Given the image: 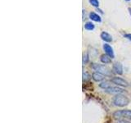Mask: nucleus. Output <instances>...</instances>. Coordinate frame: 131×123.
Segmentation results:
<instances>
[{
    "label": "nucleus",
    "mask_w": 131,
    "mask_h": 123,
    "mask_svg": "<svg viewBox=\"0 0 131 123\" xmlns=\"http://www.w3.org/2000/svg\"><path fill=\"white\" fill-rule=\"evenodd\" d=\"M101 38H102V40H104L105 42H111L112 41V37H111V35L108 34L107 32H102V34H101Z\"/></svg>",
    "instance_id": "nucleus-9"
},
{
    "label": "nucleus",
    "mask_w": 131,
    "mask_h": 123,
    "mask_svg": "<svg viewBox=\"0 0 131 123\" xmlns=\"http://www.w3.org/2000/svg\"><path fill=\"white\" fill-rule=\"evenodd\" d=\"M89 19H91L93 22H102V18L100 17V16H98L97 13L95 12H90L89 13Z\"/></svg>",
    "instance_id": "nucleus-10"
},
{
    "label": "nucleus",
    "mask_w": 131,
    "mask_h": 123,
    "mask_svg": "<svg viewBox=\"0 0 131 123\" xmlns=\"http://www.w3.org/2000/svg\"><path fill=\"white\" fill-rule=\"evenodd\" d=\"M89 3L93 7H96V8L99 7V2H98V0H89Z\"/></svg>",
    "instance_id": "nucleus-14"
},
{
    "label": "nucleus",
    "mask_w": 131,
    "mask_h": 123,
    "mask_svg": "<svg viewBox=\"0 0 131 123\" xmlns=\"http://www.w3.org/2000/svg\"><path fill=\"white\" fill-rule=\"evenodd\" d=\"M124 36L125 38H127L128 39L131 40V34H125V35H124Z\"/></svg>",
    "instance_id": "nucleus-18"
},
{
    "label": "nucleus",
    "mask_w": 131,
    "mask_h": 123,
    "mask_svg": "<svg viewBox=\"0 0 131 123\" xmlns=\"http://www.w3.org/2000/svg\"><path fill=\"white\" fill-rule=\"evenodd\" d=\"M111 82L117 86H123V87H128L129 86L128 82L121 77H113L111 79Z\"/></svg>",
    "instance_id": "nucleus-4"
},
{
    "label": "nucleus",
    "mask_w": 131,
    "mask_h": 123,
    "mask_svg": "<svg viewBox=\"0 0 131 123\" xmlns=\"http://www.w3.org/2000/svg\"><path fill=\"white\" fill-rule=\"evenodd\" d=\"M111 86V85L110 84V82H109V81H104V82H102V83L99 85V86L101 87L102 89H104L105 90H106L107 89H108Z\"/></svg>",
    "instance_id": "nucleus-13"
},
{
    "label": "nucleus",
    "mask_w": 131,
    "mask_h": 123,
    "mask_svg": "<svg viewBox=\"0 0 131 123\" xmlns=\"http://www.w3.org/2000/svg\"><path fill=\"white\" fill-rule=\"evenodd\" d=\"M114 118L120 119H127L131 121V110H119L113 113Z\"/></svg>",
    "instance_id": "nucleus-3"
},
{
    "label": "nucleus",
    "mask_w": 131,
    "mask_h": 123,
    "mask_svg": "<svg viewBox=\"0 0 131 123\" xmlns=\"http://www.w3.org/2000/svg\"><path fill=\"white\" fill-rule=\"evenodd\" d=\"M106 91L107 92V93H110V94H122L123 93L124 89L120 88L119 86H111L108 89H106Z\"/></svg>",
    "instance_id": "nucleus-5"
},
{
    "label": "nucleus",
    "mask_w": 131,
    "mask_h": 123,
    "mask_svg": "<svg viewBox=\"0 0 131 123\" xmlns=\"http://www.w3.org/2000/svg\"><path fill=\"white\" fill-rule=\"evenodd\" d=\"M85 30H94L95 26H94V25H93V23L87 22L85 24Z\"/></svg>",
    "instance_id": "nucleus-12"
},
{
    "label": "nucleus",
    "mask_w": 131,
    "mask_h": 123,
    "mask_svg": "<svg viewBox=\"0 0 131 123\" xmlns=\"http://www.w3.org/2000/svg\"><path fill=\"white\" fill-rule=\"evenodd\" d=\"M126 1H130V0H126Z\"/></svg>",
    "instance_id": "nucleus-20"
},
{
    "label": "nucleus",
    "mask_w": 131,
    "mask_h": 123,
    "mask_svg": "<svg viewBox=\"0 0 131 123\" xmlns=\"http://www.w3.org/2000/svg\"><path fill=\"white\" fill-rule=\"evenodd\" d=\"M113 103L115 106H117V107H125L130 103V99L121 94H116L113 98Z\"/></svg>",
    "instance_id": "nucleus-1"
},
{
    "label": "nucleus",
    "mask_w": 131,
    "mask_h": 123,
    "mask_svg": "<svg viewBox=\"0 0 131 123\" xmlns=\"http://www.w3.org/2000/svg\"><path fill=\"white\" fill-rule=\"evenodd\" d=\"M100 60L102 63H104V64H108V63H111V58H110L108 55H103L101 56V58H100Z\"/></svg>",
    "instance_id": "nucleus-11"
},
{
    "label": "nucleus",
    "mask_w": 131,
    "mask_h": 123,
    "mask_svg": "<svg viewBox=\"0 0 131 123\" xmlns=\"http://www.w3.org/2000/svg\"><path fill=\"white\" fill-rule=\"evenodd\" d=\"M113 71L116 74L122 75L123 74V67L120 62H115L113 64Z\"/></svg>",
    "instance_id": "nucleus-7"
},
{
    "label": "nucleus",
    "mask_w": 131,
    "mask_h": 123,
    "mask_svg": "<svg viewBox=\"0 0 131 123\" xmlns=\"http://www.w3.org/2000/svg\"><path fill=\"white\" fill-rule=\"evenodd\" d=\"M128 10H129V12H130V15L131 16V8H130L128 9Z\"/></svg>",
    "instance_id": "nucleus-19"
},
{
    "label": "nucleus",
    "mask_w": 131,
    "mask_h": 123,
    "mask_svg": "<svg viewBox=\"0 0 131 123\" xmlns=\"http://www.w3.org/2000/svg\"><path fill=\"white\" fill-rule=\"evenodd\" d=\"M88 62V53H86V54H85L84 55V57H83V64L85 65V64H86Z\"/></svg>",
    "instance_id": "nucleus-16"
},
{
    "label": "nucleus",
    "mask_w": 131,
    "mask_h": 123,
    "mask_svg": "<svg viewBox=\"0 0 131 123\" xmlns=\"http://www.w3.org/2000/svg\"><path fill=\"white\" fill-rule=\"evenodd\" d=\"M89 78H90V75L88 72H84L83 73V80H85L86 81V80H89Z\"/></svg>",
    "instance_id": "nucleus-15"
},
{
    "label": "nucleus",
    "mask_w": 131,
    "mask_h": 123,
    "mask_svg": "<svg viewBox=\"0 0 131 123\" xmlns=\"http://www.w3.org/2000/svg\"><path fill=\"white\" fill-rule=\"evenodd\" d=\"M116 123H131V122H128V121H126L125 119H120V120L116 121Z\"/></svg>",
    "instance_id": "nucleus-17"
},
{
    "label": "nucleus",
    "mask_w": 131,
    "mask_h": 123,
    "mask_svg": "<svg viewBox=\"0 0 131 123\" xmlns=\"http://www.w3.org/2000/svg\"><path fill=\"white\" fill-rule=\"evenodd\" d=\"M103 49H104L105 53H107V55H108L111 58H115V54H114L113 49H112L108 44H103Z\"/></svg>",
    "instance_id": "nucleus-6"
},
{
    "label": "nucleus",
    "mask_w": 131,
    "mask_h": 123,
    "mask_svg": "<svg viewBox=\"0 0 131 123\" xmlns=\"http://www.w3.org/2000/svg\"><path fill=\"white\" fill-rule=\"evenodd\" d=\"M92 78L93 79L94 81H97V82H99V81H102V80H103L105 79V75L101 74V73L99 72H93V75H92Z\"/></svg>",
    "instance_id": "nucleus-8"
},
{
    "label": "nucleus",
    "mask_w": 131,
    "mask_h": 123,
    "mask_svg": "<svg viewBox=\"0 0 131 123\" xmlns=\"http://www.w3.org/2000/svg\"><path fill=\"white\" fill-rule=\"evenodd\" d=\"M92 68L97 72H99L101 74L104 75L105 76H111V72L108 67H105L104 65L97 64V63H93L92 65Z\"/></svg>",
    "instance_id": "nucleus-2"
}]
</instances>
